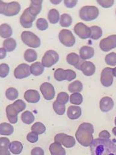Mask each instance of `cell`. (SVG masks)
<instances>
[{"label":"cell","mask_w":116,"mask_h":155,"mask_svg":"<svg viewBox=\"0 0 116 155\" xmlns=\"http://www.w3.org/2000/svg\"><path fill=\"white\" fill-rule=\"evenodd\" d=\"M115 13H116V12H115Z\"/></svg>","instance_id":"obj_59"},{"label":"cell","mask_w":116,"mask_h":155,"mask_svg":"<svg viewBox=\"0 0 116 155\" xmlns=\"http://www.w3.org/2000/svg\"><path fill=\"white\" fill-rule=\"evenodd\" d=\"M32 131L36 134H41L46 131V127L41 122H36L32 126Z\"/></svg>","instance_id":"obj_35"},{"label":"cell","mask_w":116,"mask_h":155,"mask_svg":"<svg viewBox=\"0 0 116 155\" xmlns=\"http://www.w3.org/2000/svg\"><path fill=\"white\" fill-rule=\"evenodd\" d=\"M77 2H78V0H64L65 6L69 8H72L75 7Z\"/></svg>","instance_id":"obj_48"},{"label":"cell","mask_w":116,"mask_h":155,"mask_svg":"<svg viewBox=\"0 0 116 155\" xmlns=\"http://www.w3.org/2000/svg\"><path fill=\"white\" fill-rule=\"evenodd\" d=\"M59 40L66 47H72L75 43V38L71 31L63 29L59 35Z\"/></svg>","instance_id":"obj_7"},{"label":"cell","mask_w":116,"mask_h":155,"mask_svg":"<svg viewBox=\"0 0 116 155\" xmlns=\"http://www.w3.org/2000/svg\"><path fill=\"white\" fill-rule=\"evenodd\" d=\"M26 139L30 143H35L38 141V134L33 133V132H31V133H29L27 135L26 137Z\"/></svg>","instance_id":"obj_47"},{"label":"cell","mask_w":116,"mask_h":155,"mask_svg":"<svg viewBox=\"0 0 116 155\" xmlns=\"http://www.w3.org/2000/svg\"><path fill=\"white\" fill-rule=\"evenodd\" d=\"M94 127L89 123H82L76 132V138L82 146L89 147L93 142Z\"/></svg>","instance_id":"obj_2"},{"label":"cell","mask_w":116,"mask_h":155,"mask_svg":"<svg viewBox=\"0 0 116 155\" xmlns=\"http://www.w3.org/2000/svg\"><path fill=\"white\" fill-rule=\"evenodd\" d=\"M18 91L14 87H10L5 92V96L9 100H15L18 97Z\"/></svg>","instance_id":"obj_37"},{"label":"cell","mask_w":116,"mask_h":155,"mask_svg":"<svg viewBox=\"0 0 116 155\" xmlns=\"http://www.w3.org/2000/svg\"><path fill=\"white\" fill-rule=\"evenodd\" d=\"M31 155H44V150L41 147H35L32 150Z\"/></svg>","instance_id":"obj_49"},{"label":"cell","mask_w":116,"mask_h":155,"mask_svg":"<svg viewBox=\"0 0 116 155\" xmlns=\"http://www.w3.org/2000/svg\"><path fill=\"white\" fill-rule=\"evenodd\" d=\"M23 144L18 141H14L10 143L9 149L14 154H19L23 151Z\"/></svg>","instance_id":"obj_26"},{"label":"cell","mask_w":116,"mask_h":155,"mask_svg":"<svg viewBox=\"0 0 116 155\" xmlns=\"http://www.w3.org/2000/svg\"><path fill=\"white\" fill-rule=\"evenodd\" d=\"M12 35V29L7 23L0 25V36L3 38H9Z\"/></svg>","instance_id":"obj_24"},{"label":"cell","mask_w":116,"mask_h":155,"mask_svg":"<svg viewBox=\"0 0 116 155\" xmlns=\"http://www.w3.org/2000/svg\"><path fill=\"white\" fill-rule=\"evenodd\" d=\"M94 55V50L93 47L89 46L82 47L80 50V57L85 60L93 58Z\"/></svg>","instance_id":"obj_21"},{"label":"cell","mask_w":116,"mask_h":155,"mask_svg":"<svg viewBox=\"0 0 116 155\" xmlns=\"http://www.w3.org/2000/svg\"><path fill=\"white\" fill-rule=\"evenodd\" d=\"M6 3L3 2L2 0H0V14H3L5 8Z\"/></svg>","instance_id":"obj_52"},{"label":"cell","mask_w":116,"mask_h":155,"mask_svg":"<svg viewBox=\"0 0 116 155\" xmlns=\"http://www.w3.org/2000/svg\"><path fill=\"white\" fill-rule=\"evenodd\" d=\"M90 38L94 40H98V39H99L101 37V36H102V29L98 26H92L90 27Z\"/></svg>","instance_id":"obj_30"},{"label":"cell","mask_w":116,"mask_h":155,"mask_svg":"<svg viewBox=\"0 0 116 155\" xmlns=\"http://www.w3.org/2000/svg\"><path fill=\"white\" fill-rule=\"evenodd\" d=\"M7 55V51L4 48H0V60L4 59Z\"/></svg>","instance_id":"obj_51"},{"label":"cell","mask_w":116,"mask_h":155,"mask_svg":"<svg viewBox=\"0 0 116 155\" xmlns=\"http://www.w3.org/2000/svg\"><path fill=\"white\" fill-rule=\"evenodd\" d=\"M44 66L41 62H35L30 66L31 74L35 76L41 75L44 72Z\"/></svg>","instance_id":"obj_25"},{"label":"cell","mask_w":116,"mask_h":155,"mask_svg":"<svg viewBox=\"0 0 116 155\" xmlns=\"http://www.w3.org/2000/svg\"><path fill=\"white\" fill-rule=\"evenodd\" d=\"M9 67L6 64H0V77L5 78L9 73Z\"/></svg>","instance_id":"obj_44"},{"label":"cell","mask_w":116,"mask_h":155,"mask_svg":"<svg viewBox=\"0 0 116 155\" xmlns=\"http://www.w3.org/2000/svg\"><path fill=\"white\" fill-rule=\"evenodd\" d=\"M28 8L32 15L36 17L41 11L42 5H33L30 4V7Z\"/></svg>","instance_id":"obj_43"},{"label":"cell","mask_w":116,"mask_h":155,"mask_svg":"<svg viewBox=\"0 0 116 155\" xmlns=\"http://www.w3.org/2000/svg\"><path fill=\"white\" fill-rule=\"evenodd\" d=\"M6 113L7 118L11 124H16L17 122V115L18 113L16 110L13 107L12 104L9 105L6 108Z\"/></svg>","instance_id":"obj_20"},{"label":"cell","mask_w":116,"mask_h":155,"mask_svg":"<svg viewBox=\"0 0 116 155\" xmlns=\"http://www.w3.org/2000/svg\"><path fill=\"white\" fill-rule=\"evenodd\" d=\"M110 138V134L107 130H102L99 134V138L101 139H109Z\"/></svg>","instance_id":"obj_50"},{"label":"cell","mask_w":116,"mask_h":155,"mask_svg":"<svg viewBox=\"0 0 116 155\" xmlns=\"http://www.w3.org/2000/svg\"><path fill=\"white\" fill-rule=\"evenodd\" d=\"M21 10V5L18 2H12L6 3L3 14L6 16H16Z\"/></svg>","instance_id":"obj_14"},{"label":"cell","mask_w":116,"mask_h":155,"mask_svg":"<svg viewBox=\"0 0 116 155\" xmlns=\"http://www.w3.org/2000/svg\"><path fill=\"white\" fill-rule=\"evenodd\" d=\"M12 105L13 106V107L16 110L18 113L24 110L26 108V104L21 100H16V101H14V104H12Z\"/></svg>","instance_id":"obj_40"},{"label":"cell","mask_w":116,"mask_h":155,"mask_svg":"<svg viewBox=\"0 0 116 155\" xmlns=\"http://www.w3.org/2000/svg\"><path fill=\"white\" fill-rule=\"evenodd\" d=\"M24 98L28 103L35 104L40 100L41 96L37 91L30 89L25 92L24 94Z\"/></svg>","instance_id":"obj_19"},{"label":"cell","mask_w":116,"mask_h":155,"mask_svg":"<svg viewBox=\"0 0 116 155\" xmlns=\"http://www.w3.org/2000/svg\"><path fill=\"white\" fill-rule=\"evenodd\" d=\"M31 4L33 5H42L43 0H30Z\"/></svg>","instance_id":"obj_53"},{"label":"cell","mask_w":116,"mask_h":155,"mask_svg":"<svg viewBox=\"0 0 116 155\" xmlns=\"http://www.w3.org/2000/svg\"><path fill=\"white\" fill-rule=\"evenodd\" d=\"M36 18L35 16H33L32 14L29 11L28 8H27L24 11L22 15L20 18V23L21 25L24 28H31L32 27L33 21L35 20Z\"/></svg>","instance_id":"obj_15"},{"label":"cell","mask_w":116,"mask_h":155,"mask_svg":"<svg viewBox=\"0 0 116 155\" xmlns=\"http://www.w3.org/2000/svg\"><path fill=\"white\" fill-rule=\"evenodd\" d=\"M112 133H113V134H114L115 136H116V127L113 128V129H112Z\"/></svg>","instance_id":"obj_57"},{"label":"cell","mask_w":116,"mask_h":155,"mask_svg":"<svg viewBox=\"0 0 116 155\" xmlns=\"http://www.w3.org/2000/svg\"><path fill=\"white\" fill-rule=\"evenodd\" d=\"M47 18L49 21L52 24H56L60 19V14L59 11L55 8L51 9L47 14Z\"/></svg>","instance_id":"obj_29"},{"label":"cell","mask_w":116,"mask_h":155,"mask_svg":"<svg viewBox=\"0 0 116 155\" xmlns=\"http://www.w3.org/2000/svg\"><path fill=\"white\" fill-rule=\"evenodd\" d=\"M14 132V127L11 124L7 123H2L0 124V134L5 136H10Z\"/></svg>","instance_id":"obj_28"},{"label":"cell","mask_w":116,"mask_h":155,"mask_svg":"<svg viewBox=\"0 0 116 155\" xmlns=\"http://www.w3.org/2000/svg\"><path fill=\"white\" fill-rule=\"evenodd\" d=\"M99 47L104 52H108L116 48V35H111L101 40Z\"/></svg>","instance_id":"obj_9"},{"label":"cell","mask_w":116,"mask_h":155,"mask_svg":"<svg viewBox=\"0 0 116 155\" xmlns=\"http://www.w3.org/2000/svg\"><path fill=\"white\" fill-rule=\"evenodd\" d=\"M17 43L16 41L13 38H9L5 40L3 43V48L7 52H12L16 48Z\"/></svg>","instance_id":"obj_27"},{"label":"cell","mask_w":116,"mask_h":155,"mask_svg":"<svg viewBox=\"0 0 116 155\" xmlns=\"http://www.w3.org/2000/svg\"><path fill=\"white\" fill-rule=\"evenodd\" d=\"M113 75L116 78V67H115L114 69H113Z\"/></svg>","instance_id":"obj_56"},{"label":"cell","mask_w":116,"mask_h":155,"mask_svg":"<svg viewBox=\"0 0 116 155\" xmlns=\"http://www.w3.org/2000/svg\"><path fill=\"white\" fill-rule=\"evenodd\" d=\"M105 62L107 65L111 66L116 65V53L111 52L105 56Z\"/></svg>","instance_id":"obj_41"},{"label":"cell","mask_w":116,"mask_h":155,"mask_svg":"<svg viewBox=\"0 0 116 155\" xmlns=\"http://www.w3.org/2000/svg\"><path fill=\"white\" fill-rule=\"evenodd\" d=\"M76 72L71 69L64 70L61 68L57 69L54 73L55 79L59 81H62L64 80L72 81L76 78Z\"/></svg>","instance_id":"obj_5"},{"label":"cell","mask_w":116,"mask_h":155,"mask_svg":"<svg viewBox=\"0 0 116 155\" xmlns=\"http://www.w3.org/2000/svg\"><path fill=\"white\" fill-rule=\"evenodd\" d=\"M90 148L91 155H116V144L109 139L96 138Z\"/></svg>","instance_id":"obj_1"},{"label":"cell","mask_w":116,"mask_h":155,"mask_svg":"<svg viewBox=\"0 0 116 155\" xmlns=\"http://www.w3.org/2000/svg\"><path fill=\"white\" fill-rule=\"evenodd\" d=\"M40 90L44 96V98L46 100H51L55 97V91L54 87L50 83L48 82L43 83L40 87Z\"/></svg>","instance_id":"obj_12"},{"label":"cell","mask_w":116,"mask_h":155,"mask_svg":"<svg viewBox=\"0 0 116 155\" xmlns=\"http://www.w3.org/2000/svg\"><path fill=\"white\" fill-rule=\"evenodd\" d=\"M114 122H115V125H116V117H115V121H114Z\"/></svg>","instance_id":"obj_58"},{"label":"cell","mask_w":116,"mask_h":155,"mask_svg":"<svg viewBox=\"0 0 116 155\" xmlns=\"http://www.w3.org/2000/svg\"><path fill=\"white\" fill-rule=\"evenodd\" d=\"M79 15L82 20L93 21L98 17L99 10L95 6H85L80 9Z\"/></svg>","instance_id":"obj_3"},{"label":"cell","mask_w":116,"mask_h":155,"mask_svg":"<svg viewBox=\"0 0 116 155\" xmlns=\"http://www.w3.org/2000/svg\"><path fill=\"white\" fill-rule=\"evenodd\" d=\"M70 102L72 104L78 105L81 104L83 101V96L80 93H72L70 96Z\"/></svg>","instance_id":"obj_36"},{"label":"cell","mask_w":116,"mask_h":155,"mask_svg":"<svg viewBox=\"0 0 116 155\" xmlns=\"http://www.w3.org/2000/svg\"><path fill=\"white\" fill-rule=\"evenodd\" d=\"M50 151L51 155H66L65 149L59 143H53L50 146Z\"/></svg>","instance_id":"obj_23"},{"label":"cell","mask_w":116,"mask_h":155,"mask_svg":"<svg viewBox=\"0 0 116 155\" xmlns=\"http://www.w3.org/2000/svg\"><path fill=\"white\" fill-rule=\"evenodd\" d=\"M69 96L68 94L65 93V92H61L58 94L56 101L59 104L65 105L69 101Z\"/></svg>","instance_id":"obj_38"},{"label":"cell","mask_w":116,"mask_h":155,"mask_svg":"<svg viewBox=\"0 0 116 155\" xmlns=\"http://www.w3.org/2000/svg\"><path fill=\"white\" fill-rule=\"evenodd\" d=\"M82 89H83V84L79 80L72 82L68 86V90L72 93H80Z\"/></svg>","instance_id":"obj_31"},{"label":"cell","mask_w":116,"mask_h":155,"mask_svg":"<svg viewBox=\"0 0 116 155\" xmlns=\"http://www.w3.org/2000/svg\"><path fill=\"white\" fill-rule=\"evenodd\" d=\"M62 0H50V2L53 5H59L62 2Z\"/></svg>","instance_id":"obj_55"},{"label":"cell","mask_w":116,"mask_h":155,"mask_svg":"<svg viewBox=\"0 0 116 155\" xmlns=\"http://www.w3.org/2000/svg\"><path fill=\"white\" fill-rule=\"evenodd\" d=\"M10 140L8 138L5 137H2L0 138V149H9V145H10Z\"/></svg>","instance_id":"obj_46"},{"label":"cell","mask_w":116,"mask_h":155,"mask_svg":"<svg viewBox=\"0 0 116 155\" xmlns=\"http://www.w3.org/2000/svg\"><path fill=\"white\" fill-rule=\"evenodd\" d=\"M66 60L69 64L73 65L76 69L78 70L80 69V67L82 64V63L85 61L84 60H82L78 54L74 52H71L67 55Z\"/></svg>","instance_id":"obj_16"},{"label":"cell","mask_w":116,"mask_h":155,"mask_svg":"<svg viewBox=\"0 0 116 155\" xmlns=\"http://www.w3.org/2000/svg\"><path fill=\"white\" fill-rule=\"evenodd\" d=\"M97 2L100 6L105 8H107L113 5L114 0H97Z\"/></svg>","instance_id":"obj_45"},{"label":"cell","mask_w":116,"mask_h":155,"mask_svg":"<svg viewBox=\"0 0 116 155\" xmlns=\"http://www.w3.org/2000/svg\"><path fill=\"white\" fill-rule=\"evenodd\" d=\"M59 60V56L58 53L53 51L50 50L45 52L42 58V64L45 67H51L58 62Z\"/></svg>","instance_id":"obj_6"},{"label":"cell","mask_w":116,"mask_h":155,"mask_svg":"<svg viewBox=\"0 0 116 155\" xmlns=\"http://www.w3.org/2000/svg\"><path fill=\"white\" fill-rule=\"evenodd\" d=\"M81 115V109L79 106H69L67 109V116L71 120H76Z\"/></svg>","instance_id":"obj_22"},{"label":"cell","mask_w":116,"mask_h":155,"mask_svg":"<svg viewBox=\"0 0 116 155\" xmlns=\"http://www.w3.org/2000/svg\"><path fill=\"white\" fill-rule=\"evenodd\" d=\"M55 142L59 143L62 145H64L67 148H71L74 146L76 143L75 139L73 137L69 136L64 133L57 134L55 138Z\"/></svg>","instance_id":"obj_8"},{"label":"cell","mask_w":116,"mask_h":155,"mask_svg":"<svg viewBox=\"0 0 116 155\" xmlns=\"http://www.w3.org/2000/svg\"><path fill=\"white\" fill-rule=\"evenodd\" d=\"M24 58H25V60L27 62L32 63L37 60V52L33 49H28L25 51V54H24Z\"/></svg>","instance_id":"obj_33"},{"label":"cell","mask_w":116,"mask_h":155,"mask_svg":"<svg viewBox=\"0 0 116 155\" xmlns=\"http://www.w3.org/2000/svg\"><path fill=\"white\" fill-rule=\"evenodd\" d=\"M53 107L55 112L59 115H63L65 113L66 106L65 105H61L57 102L56 101H54L53 104Z\"/></svg>","instance_id":"obj_39"},{"label":"cell","mask_w":116,"mask_h":155,"mask_svg":"<svg viewBox=\"0 0 116 155\" xmlns=\"http://www.w3.org/2000/svg\"><path fill=\"white\" fill-rule=\"evenodd\" d=\"M0 155H11V153L9 152L8 149H0Z\"/></svg>","instance_id":"obj_54"},{"label":"cell","mask_w":116,"mask_h":155,"mask_svg":"<svg viewBox=\"0 0 116 155\" xmlns=\"http://www.w3.org/2000/svg\"><path fill=\"white\" fill-rule=\"evenodd\" d=\"M21 118L22 122L28 125L32 124L33 122H34L35 120L34 116H33V113H31L30 111H28V110H26L25 112L23 113Z\"/></svg>","instance_id":"obj_32"},{"label":"cell","mask_w":116,"mask_h":155,"mask_svg":"<svg viewBox=\"0 0 116 155\" xmlns=\"http://www.w3.org/2000/svg\"><path fill=\"white\" fill-rule=\"evenodd\" d=\"M30 67L26 64L19 65L14 70V74L17 79H23L30 75Z\"/></svg>","instance_id":"obj_11"},{"label":"cell","mask_w":116,"mask_h":155,"mask_svg":"<svg viewBox=\"0 0 116 155\" xmlns=\"http://www.w3.org/2000/svg\"><path fill=\"white\" fill-rule=\"evenodd\" d=\"M37 28L40 31H45L48 28V23L46 19L39 18L36 22Z\"/></svg>","instance_id":"obj_42"},{"label":"cell","mask_w":116,"mask_h":155,"mask_svg":"<svg viewBox=\"0 0 116 155\" xmlns=\"http://www.w3.org/2000/svg\"><path fill=\"white\" fill-rule=\"evenodd\" d=\"M21 40L25 45L32 48H37L41 45V40L34 33L30 31H23Z\"/></svg>","instance_id":"obj_4"},{"label":"cell","mask_w":116,"mask_h":155,"mask_svg":"<svg viewBox=\"0 0 116 155\" xmlns=\"http://www.w3.org/2000/svg\"><path fill=\"white\" fill-rule=\"evenodd\" d=\"M74 31L76 35L79 36L81 39L85 40V39L90 38V28L83 23H78L76 24L74 27Z\"/></svg>","instance_id":"obj_13"},{"label":"cell","mask_w":116,"mask_h":155,"mask_svg":"<svg viewBox=\"0 0 116 155\" xmlns=\"http://www.w3.org/2000/svg\"><path fill=\"white\" fill-rule=\"evenodd\" d=\"M80 71L87 76H93L96 71V67L93 62L84 61L80 67Z\"/></svg>","instance_id":"obj_17"},{"label":"cell","mask_w":116,"mask_h":155,"mask_svg":"<svg viewBox=\"0 0 116 155\" xmlns=\"http://www.w3.org/2000/svg\"><path fill=\"white\" fill-rule=\"evenodd\" d=\"M113 69L106 67L101 72V83L104 87H108L113 83Z\"/></svg>","instance_id":"obj_10"},{"label":"cell","mask_w":116,"mask_h":155,"mask_svg":"<svg viewBox=\"0 0 116 155\" xmlns=\"http://www.w3.org/2000/svg\"><path fill=\"white\" fill-rule=\"evenodd\" d=\"M114 103L113 100L110 97L106 96L101 100L99 102V107L102 112L107 113L112 110L114 107Z\"/></svg>","instance_id":"obj_18"},{"label":"cell","mask_w":116,"mask_h":155,"mask_svg":"<svg viewBox=\"0 0 116 155\" xmlns=\"http://www.w3.org/2000/svg\"><path fill=\"white\" fill-rule=\"evenodd\" d=\"M72 23V18L67 14H63L60 18V24L63 27H69Z\"/></svg>","instance_id":"obj_34"}]
</instances>
